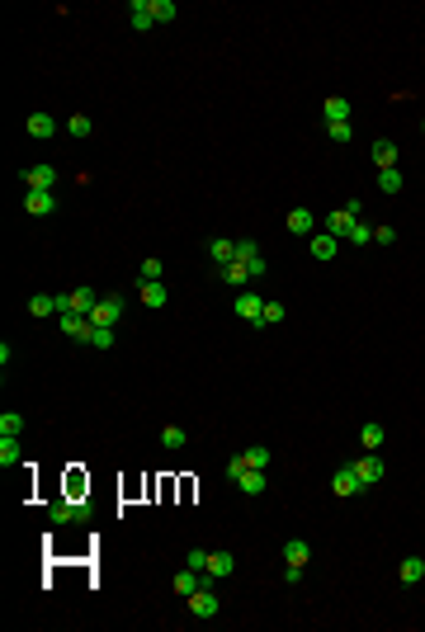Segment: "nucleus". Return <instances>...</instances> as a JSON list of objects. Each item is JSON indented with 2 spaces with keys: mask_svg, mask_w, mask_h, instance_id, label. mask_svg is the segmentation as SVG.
<instances>
[{
  "mask_svg": "<svg viewBox=\"0 0 425 632\" xmlns=\"http://www.w3.org/2000/svg\"><path fill=\"white\" fill-rule=\"evenodd\" d=\"M161 443H166L171 453H180V448H185V443H189V434H185V429H180V425H166V429H161Z\"/></svg>",
  "mask_w": 425,
  "mask_h": 632,
  "instance_id": "nucleus-28",
  "label": "nucleus"
},
{
  "mask_svg": "<svg viewBox=\"0 0 425 632\" xmlns=\"http://www.w3.org/2000/svg\"><path fill=\"white\" fill-rule=\"evenodd\" d=\"M236 260L251 269L255 279H265V255H260V246H255V241H236Z\"/></svg>",
  "mask_w": 425,
  "mask_h": 632,
  "instance_id": "nucleus-4",
  "label": "nucleus"
},
{
  "mask_svg": "<svg viewBox=\"0 0 425 632\" xmlns=\"http://www.w3.org/2000/svg\"><path fill=\"white\" fill-rule=\"evenodd\" d=\"M94 307H99V293H94L90 284L71 293V312H76V316H94Z\"/></svg>",
  "mask_w": 425,
  "mask_h": 632,
  "instance_id": "nucleus-10",
  "label": "nucleus"
},
{
  "mask_svg": "<svg viewBox=\"0 0 425 632\" xmlns=\"http://www.w3.org/2000/svg\"><path fill=\"white\" fill-rule=\"evenodd\" d=\"M208 255H213L218 265H232V260H236V241H227V236H213V241H208Z\"/></svg>",
  "mask_w": 425,
  "mask_h": 632,
  "instance_id": "nucleus-19",
  "label": "nucleus"
},
{
  "mask_svg": "<svg viewBox=\"0 0 425 632\" xmlns=\"http://www.w3.org/2000/svg\"><path fill=\"white\" fill-rule=\"evenodd\" d=\"M260 312H265V298H260V293H246V288H241V293H236V316H246L251 326H260Z\"/></svg>",
  "mask_w": 425,
  "mask_h": 632,
  "instance_id": "nucleus-5",
  "label": "nucleus"
},
{
  "mask_svg": "<svg viewBox=\"0 0 425 632\" xmlns=\"http://www.w3.org/2000/svg\"><path fill=\"white\" fill-rule=\"evenodd\" d=\"M393 241H397V232L388 227V222H383V227H374V246H393Z\"/></svg>",
  "mask_w": 425,
  "mask_h": 632,
  "instance_id": "nucleus-42",
  "label": "nucleus"
},
{
  "mask_svg": "<svg viewBox=\"0 0 425 632\" xmlns=\"http://www.w3.org/2000/svg\"><path fill=\"white\" fill-rule=\"evenodd\" d=\"M90 345H94V349H113V326H94Z\"/></svg>",
  "mask_w": 425,
  "mask_h": 632,
  "instance_id": "nucleus-38",
  "label": "nucleus"
},
{
  "mask_svg": "<svg viewBox=\"0 0 425 632\" xmlns=\"http://www.w3.org/2000/svg\"><path fill=\"white\" fill-rule=\"evenodd\" d=\"M397 576H402V585H421V576H425V557H407Z\"/></svg>",
  "mask_w": 425,
  "mask_h": 632,
  "instance_id": "nucleus-24",
  "label": "nucleus"
},
{
  "mask_svg": "<svg viewBox=\"0 0 425 632\" xmlns=\"http://www.w3.org/2000/svg\"><path fill=\"white\" fill-rule=\"evenodd\" d=\"M421 127H425V123H421Z\"/></svg>",
  "mask_w": 425,
  "mask_h": 632,
  "instance_id": "nucleus-44",
  "label": "nucleus"
},
{
  "mask_svg": "<svg viewBox=\"0 0 425 632\" xmlns=\"http://www.w3.org/2000/svg\"><path fill=\"white\" fill-rule=\"evenodd\" d=\"M288 232H293V236H307V232H312V213H307V208H293V213H288Z\"/></svg>",
  "mask_w": 425,
  "mask_h": 632,
  "instance_id": "nucleus-25",
  "label": "nucleus"
},
{
  "mask_svg": "<svg viewBox=\"0 0 425 632\" xmlns=\"http://www.w3.org/2000/svg\"><path fill=\"white\" fill-rule=\"evenodd\" d=\"M185 567H189V571H204V576H208V552H204V548H189Z\"/></svg>",
  "mask_w": 425,
  "mask_h": 632,
  "instance_id": "nucleus-39",
  "label": "nucleus"
},
{
  "mask_svg": "<svg viewBox=\"0 0 425 632\" xmlns=\"http://www.w3.org/2000/svg\"><path fill=\"white\" fill-rule=\"evenodd\" d=\"M246 467H269V448H265V443L246 448Z\"/></svg>",
  "mask_w": 425,
  "mask_h": 632,
  "instance_id": "nucleus-37",
  "label": "nucleus"
},
{
  "mask_svg": "<svg viewBox=\"0 0 425 632\" xmlns=\"http://www.w3.org/2000/svg\"><path fill=\"white\" fill-rule=\"evenodd\" d=\"M199 585H208L204 581V571H180V576H175V590H180V595H185V600H189V595H194V590H199Z\"/></svg>",
  "mask_w": 425,
  "mask_h": 632,
  "instance_id": "nucleus-22",
  "label": "nucleus"
},
{
  "mask_svg": "<svg viewBox=\"0 0 425 632\" xmlns=\"http://www.w3.org/2000/svg\"><path fill=\"white\" fill-rule=\"evenodd\" d=\"M218 595H213V590H208V585H199V590H194V595H189V614L194 618H218Z\"/></svg>",
  "mask_w": 425,
  "mask_h": 632,
  "instance_id": "nucleus-2",
  "label": "nucleus"
},
{
  "mask_svg": "<svg viewBox=\"0 0 425 632\" xmlns=\"http://www.w3.org/2000/svg\"><path fill=\"white\" fill-rule=\"evenodd\" d=\"M142 302H147V307H166L171 293H166V284H142Z\"/></svg>",
  "mask_w": 425,
  "mask_h": 632,
  "instance_id": "nucleus-27",
  "label": "nucleus"
},
{
  "mask_svg": "<svg viewBox=\"0 0 425 632\" xmlns=\"http://www.w3.org/2000/svg\"><path fill=\"white\" fill-rule=\"evenodd\" d=\"M374 165H378V170H393V165H397V142L378 137V142H374Z\"/></svg>",
  "mask_w": 425,
  "mask_h": 632,
  "instance_id": "nucleus-17",
  "label": "nucleus"
},
{
  "mask_svg": "<svg viewBox=\"0 0 425 632\" xmlns=\"http://www.w3.org/2000/svg\"><path fill=\"white\" fill-rule=\"evenodd\" d=\"M29 137H38V142H47L52 132H57V123H52V113H29Z\"/></svg>",
  "mask_w": 425,
  "mask_h": 632,
  "instance_id": "nucleus-15",
  "label": "nucleus"
},
{
  "mask_svg": "<svg viewBox=\"0 0 425 632\" xmlns=\"http://www.w3.org/2000/svg\"><path fill=\"white\" fill-rule=\"evenodd\" d=\"M321 113H326V123H350V99L345 95H331L326 104H321Z\"/></svg>",
  "mask_w": 425,
  "mask_h": 632,
  "instance_id": "nucleus-16",
  "label": "nucleus"
},
{
  "mask_svg": "<svg viewBox=\"0 0 425 632\" xmlns=\"http://www.w3.org/2000/svg\"><path fill=\"white\" fill-rule=\"evenodd\" d=\"M232 571H236V557L232 552H208V576H213V581L232 576Z\"/></svg>",
  "mask_w": 425,
  "mask_h": 632,
  "instance_id": "nucleus-18",
  "label": "nucleus"
},
{
  "mask_svg": "<svg viewBox=\"0 0 425 632\" xmlns=\"http://www.w3.org/2000/svg\"><path fill=\"white\" fill-rule=\"evenodd\" d=\"M307 557H312V548H307L302 538H293V543H283V562H288V567H307Z\"/></svg>",
  "mask_w": 425,
  "mask_h": 632,
  "instance_id": "nucleus-21",
  "label": "nucleus"
},
{
  "mask_svg": "<svg viewBox=\"0 0 425 632\" xmlns=\"http://www.w3.org/2000/svg\"><path fill=\"white\" fill-rule=\"evenodd\" d=\"M326 132H331V142H350V137H355L350 123H326Z\"/></svg>",
  "mask_w": 425,
  "mask_h": 632,
  "instance_id": "nucleus-41",
  "label": "nucleus"
},
{
  "mask_svg": "<svg viewBox=\"0 0 425 632\" xmlns=\"http://www.w3.org/2000/svg\"><path fill=\"white\" fill-rule=\"evenodd\" d=\"M283 316H288V312H283V302H279V298H269V302H265V312H260V326H279Z\"/></svg>",
  "mask_w": 425,
  "mask_h": 632,
  "instance_id": "nucleus-31",
  "label": "nucleus"
},
{
  "mask_svg": "<svg viewBox=\"0 0 425 632\" xmlns=\"http://www.w3.org/2000/svg\"><path fill=\"white\" fill-rule=\"evenodd\" d=\"M331 491H335V495H355V491H364L359 472H355V462H350V467H340V472L331 476Z\"/></svg>",
  "mask_w": 425,
  "mask_h": 632,
  "instance_id": "nucleus-8",
  "label": "nucleus"
},
{
  "mask_svg": "<svg viewBox=\"0 0 425 632\" xmlns=\"http://www.w3.org/2000/svg\"><path fill=\"white\" fill-rule=\"evenodd\" d=\"M175 15H180V5H175V0H152V19H156V24H171Z\"/></svg>",
  "mask_w": 425,
  "mask_h": 632,
  "instance_id": "nucleus-30",
  "label": "nucleus"
},
{
  "mask_svg": "<svg viewBox=\"0 0 425 632\" xmlns=\"http://www.w3.org/2000/svg\"><path fill=\"white\" fill-rule=\"evenodd\" d=\"M359 439H364V448H374V453H378V448H383V425H378V420H369V425L359 429Z\"/></svg>",
  "mask_w": 425,
  "mask_h": 632,
  "instance_id": "nucleus-32",
  "label": "nucleus"
},
{
  "mask_svg": "<svg viewBox=\"0 0 425 632\" xmlns=\"http://www.w3.org/2000/svg\"><path fill=\"white\" fill-rule=\"evenodd\" d=\"M335 251H340V236H331V232L312 236V260H335Z\"/></svg>",
  "mask_w": 425,
  "mask_h": 632,
  "instance_id": "nucleus-13",
  "label": "nucleus"
},
{
  "mask_svg": "<svg viewBox=\"0 0 425 632\" xmlns=\"http://www.w3.org/2000/svg\"><path fill=\"white\" fill-rule=\"evenodd\" d=\"M241 472H246V453H236V458L227 462V481H236V476H241Z\"/></svg>",
  "mask_w": 425,
  "mask_h": 632,
  "instance_id": "nucleus-43",
  "label": "nucleus"
},
{
  "mask_svg": "<svg viewBox=\"0 0 425 632\" xmlns=\"http://www.w3.org/2000/svg\"><path fill=\"white\" fill-rule=\"evenodd\" d=\"M66 132H71V137H90V132H94V123L85 118V113H76V118L66 123Z\"/></svg>",
  "mask_w": 425,
  "mask_h": 632,
  "instance_id": "nucleus-36",
  "label": "nucleus"
},
{
  "mask_svg": "<svg viewBox=\"0 0 425 632\" xmlns=\"http://www.w3.org/2000/svg\"><path fill=\"white\" fill-rule=\"evenodd\" d=\"M24 184H29V189H52V184H57V165H33V170H24Z\"/></svg>",
  "mask_w": 425,
  "mask_h": 632,
  "instance_id": "nucleus-11",
  "label": "nucleus"
},
{
  "mask_svg": "<svg viewBox=\"0 0 425 632\" xmlns=\"http://www.w3.org/2000/svg\"><path fill=\"white\" fill-rule=\"evenodd\" d=\"M222 284H232V288H251L255 284V274L241 260H232V265H222Z\"/></svg>",
  "mask_w": 425,
  "mask_h": 632,
  "instance_id": "nucleus-12",
  "label": "nucleus"
},
{
  "mask_svg": "<svg viewBox=\"0 0 425 632\" xmlns=\"http://www.w3.org/2000/svg\"><path fill=\"white\" fill-rule=\"evenodd\" d=\"M0 467H19V443L15 439H0Z\"/></svg>",
  "mask_w": 425,
  "mask_h": 632,
  "instance_id": "nucleus-35",
  "label": "nucleus"
},
{
  "mask_svg": "<svg viewBox=\"0 0 425 632\" xmlns=\"http://www.w3.org/2000/svg\"><path fill=\"white\" fill-rule=\"evenodd\" d=\"M383 467H388V462L378 458L374 448H369V453H364L359 462H355V472H359V481H364V486H378V481H383Z\"/></svg>",
  "mask_w": 425,
  "mask_h": 632,
  "instance_id": "nucleus-3",
  "label": "nucleus"
},
{
  "mask_svg": "<svg viewBox=\"0 0 425 632\" xmlns=\"http://www.w3.org/2000/svg\"><path fill=\"white\" fill-rule=\"evenodd\" d=\"M142 284H161V260H142Z\"/></svg>",
  "mask_w": 425,
  "mask_h": 632,
  "instance_id": "nucleus-40",
  "label": "nucleus"
},
{
  "mask_svg": "<svg viewBox=\"0 0 425 632\" xmlns=\"http://www.w3.org/2000/svg\"><path fill=\"white\" fill-rule=\"evenodd\" d=\"M236 486L246 491V495H260V491L269 486V481H265V467H246V472L236 476Z\"/></svg>",
  "mask_w": 425,
  "mask_h": 632,
  "instance_id": "nucleus-14",
  "label": "nucleus"
},
{
  "mask_svg": "<svg viewBox=\"0 0 425 632\" xmlns=\"http://www.w3.org/2000/svg\"><path fill=\"white\" fill-rule=\"evenodd\" d=\"M19 429H24V415H19V411H5V415H0V439H15Z\"/></svg>",
  "mask_w": 425,
  "mask_h": 632,
  "instance_id": "nucleus-29",
  "label": "nucleus"
},
{
  "mask_svg": "<svg viewBox=\"0 0 425 632\" xmlns=\"http://www.w3.org/2000/svg\"><path fill=\"white\" fill-rule=\"evenodd\" d=\"M378 189L388 194V198L402 194V170H397V165H393V170H378Z\"/></svg>",
  "mask_w": 425,
  "mask_h": 632,
  "instance_id": "nucleus-26",
  "label": "nucleus"
},
{
  "mask_svg": "<svg viewBox=\"0 0 425 632\" xmlns=\"http://www.w3.org/2000/svg\"><path fill=\"white\" fill-rule=\"evenodd\" d=\"M47 519H52V524H71V519H80V500H57V505L47 510Z\"/></svg>",
  "mask_w": 425,
  "mask_h": 632,
  "instance_id": "nucleus-20",
  "label": "nucleus"
},
{
  "mask_svg": "<svg viewBox=\"0 0 425 632\" xmlns=\"http://www.w3.org/2000/svg\"><path fill=\"white\" fill-rule=\"evenodd\" d=\"M62 331L71 335V340H85V345H90V335H94V321H90V316H76V312H66V316H62Z\"/></svg>",
  "mask_w": 425,
  "mask_h": 632,
  "instance_id": "nucleus-7",
  "label": "nucleus"
},
{
  "mask_svg": "<svg viewBox=\"0 0 425 632\" xmlns=\"http://www.w3.org/2000/svg\"><path fill=\"white\" fill-rule=\"evenodd\" d=\"M128 15H133V29H152V24H156V19H152V0H133Z\"/></svg>",
  "mask_w": 425,
  "mask_h": 632,
  "instance_id": "nucleus-23",
  "label": "nucleus"
},
{
  "mask_svg": "<svg viewBox=\"0 0 425 632\" xmlns=\"http://www.w3.org/2000/svg\"><path fill=\"white\" fill-rule=\"evenodd\" d=\"M29 312H33V316H52V312H57V298L38 293V298H29Z\"/></svg>",
  "mask_w": 425,
  "mask_h": 632,
  "instance_id": "nucleus-34",
  "label": "nucleus"
},
{
  "mask_svg": "<svg viewBox=\"0 0 425 632\" xmlns=\"http://www.w3.org/2000/svg\"><path fill=\"white\" fill-rule=\"evenodd\" d=\"M24 208H29L33 217H52V213H57V203H52V189H29Z\"/></svg>",
  "mask_w": 425,
  "mask_h": 632,
  "instance_id": "nucleus-9",
  "label": "nucleus"
},
{
  "mask_svg": "<svg viewBox=\"0 0 425 632\" xmlns=\"http://www.w3.org/2000/svg\"><path fill=\"white\" fill-rule=\"evenodd\" d=\"M355 222H359V203L350 198V208H335V213H331V217H326V232H331V236H340V241H345Z\"/></svg>",
  "mask_w": 425,
  "mask_h": 632,
  "instance_id": "nucleus-1",
  "label": "nucleus"
},
{
  "mask_svg": "<svg viewBox=\"0 0 425 632\" xmlns=\"http://www.w3.org/2000/svg\"><path fill=\"white\" fill-rule=\"evenodd\" d=\"M118 316H123V298H99V307H94V326H118Z\"/></svg>",
  "mask_w": 425,
  "mask_h": 632,
  "instance_id": "nucleus-6",
  "label": "nucleus"
},
{
  "mask_svg": "<svg viewBox=\"0 0 425 632\" xmlns=\"http://www.w3.org/2000/svg\"><path fill=\"white\" fill-rule=\"evenodd\" d=\"M350 246H374V227H369V222H355V227H350Z\"/></svg>",
  "mask_w": 425,
  "mask_h": 632,
  "instance_id": "nucleus-33",
  "label": "nucleus"
}]
</instances>
